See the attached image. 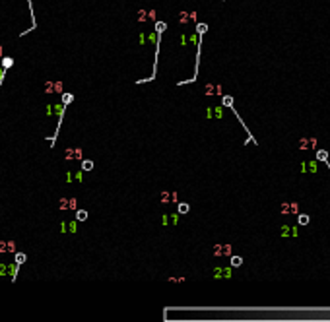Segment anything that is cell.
<instances>
[{
	"mask_svg": "<svg viewBox=\"0 0 330 322\" xmlns=\"http://www.w3.org/2000/svg\"><path fill=\"white\" fill-rule=\"evenodd\" d=\"M317 171H319V159L303 161L301 163V173H317Z\"/></svg>",
	"mask_w": 330,
	"mask_h": 322,
	"instance_id": "6da1fadb",
	"label": "cell"
},
{
	"mask_svg": "<svg viewBox=\"0 0 330 322\" xmlns=\"http://www.w3.org/2000/svg\"><path fill=\"white\" fill-rule=\"evenodd\" d=\"M282 214L284 215H288V214H299V206L295 202H285V204H282Z\"/></svg>",
	"mask_w": 330,
	"mask_h": 322,
	"instance_id": "7a4b0ae2",
	"label": "cell"
},
{
	"mask_svg": "<svg viewBox=\"0 0 330 322\" xmlns=\"http://www.w3.org/2000/svg\"><path fill=\"white\" fill-rule=\"evenodd\" d=\"M282 237H284V239L297 237V227H289V225H282Z\"/></svg>",
	"mask_w": 330,
	"mask_h": 322,
	"instance_id": "3957f363",
	"label": "cell"
},
{
	"mask_svg": "<svg viewBox=\"0 0 330 322\" xmlns=\"http://www.w3.org/2000/svg\"><path fill=\"white\" fill-rule=\"evenodd\" d=\"M315 144H317L315 138H303L299 142V150H311V148H315Z\"/></svg>",
	"mask_w": 330,
	"mask_h": 322,
	"instance_id": "277c9868",
	"label": "cell"
},
{
	"mask_svg": "<svg viewBox=\"0 0 330 322\" xmlns=\"http://www.w3.org/2000/svg\"><path fill=\"white\" fill-rule=\"evenodd\" d=\"M214 276L216 277H231V270L229 268H216Z\"/></svg>",
	"mask_w": 330,
	"mask_h": 322,
	"instance_id": "5b68a950",
	"label": "cell"
},
{
	"mask_svg": "<svg viewBox=\"0 0 330 322\" xmlns=\"http://www.w3.org/2000/svg\"><path fill=\"white\" fill-rule=\"evenodd\" d=\"M204 91L206 93H222V85H208Z\"/></svg>",
	"mask_w": 330,
	"mask_h": 322,
	"instance_id": "8992f818",
	"label": "cell"
},
{
	"mask_svg": "<svg viewBox=\"0 0 330 322\" xmlns=\"http://www.w3.org/2000/svg\"><path fill=\"white\" fill-rule=\"evenodd\" d=\"M159 200H161V202H169V200L173 202V192H171V194H169V192H161Z\"/></svg>",
	"mask_w": 330,
	"mask_h": 322,
	"instance_id": "52a82bcc",
	"label": "cell"
},
{
	"mask_svg": "<svg viewBox=\"0 0 330 322\" xmlns=\"http://www.w3.org/2000/svg\"><path fill=\"white\" fill-rule=\"evenodd\" d=\"M222 103H223V107H233V99L229 97V95H223V97H222Z\"/></svg>",
	"mask_w": 330,
	"mask_h": 322,
	"instance_id": "ba28073f",
	"label": "cell"
},
{
	"mask_svg": "<svg viewBox=\"0 0 330 322\" xmlns=\"http://www.w3.org/2000/svg\"><path fill=\"white\" fill-rule=\"evenodd\" d=\"M241 264H243V258H241V256H233V258H231V266L233 268H237Z\"/></svg>",
	"mask_w": 330,
	"mask_h": 322,
	"instance_id": "9c48e42d",
	"label": "cell"
},
{
	"mask_svg": "<svg viewBox=\"0 0 330 322\" xmlns=\"http://www.w3.org/2000/svg\"><path fill=\"white\" fill-rule=\"evenodd\" d=\"M82 169H84V171H91V169H93V163H91L90 159H84V163H82Z\"/></svg>",
	"mask_w": 330,
	"mask_h": 322,
	"instance_id": "30bf717a",
	"label": "cell"
},
{
	"mask_svg": "<svg viewBox=\"0 0 330 322\" xmlns=\"http://www.w3.org/2000/svg\"><path fill=\"white\" fill-rule=\"evenodd\" d=\"M326 157H328V153H326L324 150H319V151H317V159H319V161H324Z\"/></svg>",
	"mask_w": 330,
	"mask_h": 322,
	"instance_id": "8fae6325",
	"label": "cell"
},
{
	"mask_svg": "<svg viewBox=\"0 0 330 322\" xmlns=\"http://www.w3.org/2000/svg\"><path fill=\"white\" fill-rule=\"evenodd\" d=\"M161 223H163V225H169V223H171V215H169V214H163V215H161Z\"/></svg>",
	"mask_w": 330,
	"mask_h": 322,
	"instance_id": "7c38bea8",
	"label": "cell"
},
{
	"mask_svg": "<svg viewBox=\"0 0 330 322\" xmlns=\"http://www.w3.org/2000/svg\"><path fill=\"white\" fill-rule=\"evenodd\" d=\"M214 113H216L214 116H218V119H222V116H223V107H214Z\"/></svg>",
	"mask_w": 330,
	"mask_h": 322,
	"instance_id": "4fadbf2b",
	"label": "cell"
},
{
	"mask_svg": "<svg viewBox=\"0 0 330 322\" xmlns=\"http://www.w3.org/2000/svg\"><path fill=\"white\" fill-rule=\"evenodd\" d=\"M76 217H78V221H84V219L87 217V214H86V211H84V210H80V211H78V214H76Z\"/></svg>",
	"mask_w": 330,
	"mask_h": 322,
	"instance_id": "5bb4252c",
	"label": "cell"
},
{
	"mask_svg": "<svg viewBox=\"0 0 330 322\" xmlns=\"http://www.w3.org/2000/svg\"><path fill=\"white\" fill-rule=\"evenodd\" d=\"M188 211V204H179V214H187Z\"/></svg>",
	"mask_w": 330,
	"mask_h": 322,
	"instance_id": "9a60e30c",
	"label": "cell"
},
{
	"mask_svg": "<svg viewBox=\"0 0 330 322\" xmlns=\"http://www.w3.org/2000/svg\"><path fill=\"white\" fill-rule=\"evenodd\" d=\"M309 223V215H299V225H307Z\"/></svg>",
	"mask_w": 330,
	"mask_h": 322,
	"instance_id": "2e32d148",
	"label": "cell"
},
{
	"mask_svg": "<svg viewBox=\"0 0 330 322\" xmlns=\"http://www.w3.org/2000/svg\"><path fill=\"white\" fill-rule=\"evenodd\" d=\"M156 31H157V33L165 31V24H156Z\"/></svg>",
	"mask_w": 330,
	"mask_h": 322,
	"instance_id": "e0dca14e",
	"label": "cell"
},
{
	"mask_svg": "<svg viewBox=\"0 0 330 322\" xmlns=\"http://www.w3.org/2000/svg\"><path fill=\"white\" fill-rule=\"evenodd\" d=\"M169 215H171V223H173V225H177V221H179V215H177V214H169Z\"/></svg>",
	"mask_w": 330,
	"mask_h": 322,
	"instance_id": "ac0fdd59",
	"label": "cell"
},
{
	"mask_svg": "<svg viewBox=\"0 0 330 322\" xmlns=\"http://www.w3.org/2000/svg\"><path fill=\"white\" fill-rule=\"evenodd\" d=\"M24 260H25V256H24V254H18V256H16V262H18V264H21Z\"/></svg>",
	"mask_w": 330,
	"mask_h": 322,
	"instance_id": "d6986e66",
	"label": "cell"
},
{
	"mask_svg": "<svg viewBox=\"0 0 330 322\" xmlns=\"http://www.w3.org/2000/svg\"><path fill=\"white\" fill-rule=\"evenodd\" d=\"M70 101H72V95L66 93V95H64V103H70Z\"/></svg>",
	"mask_w": 330,
	"mask_h": 322,
	"instance_id": "ffe728a7",
	"label": "cell"
},
{
	"mask_svg": "<svg viewBox=\"0 0 330 322\" xmlns=\"http://www.w3.org/2000/svg\"><path fill=\"white\" fill-rule=\"evenodd\" d=\"M202 31H206V25L200 24V25H198V33H202Z\"/></svg>",
	"mask_w": 330,
	"mask_h": 322,
	"instance_id": "44dd1931",
	"label": "cell"
}]
</instances>
